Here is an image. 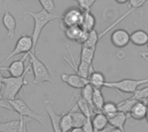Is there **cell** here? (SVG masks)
<instances>
[{
  "label": "cell",
  "instance_id": "7bdbcfd3",
  "mask_svg": "<svg viewBox=\"0 0 148 132\" xmlns=\"http://www.w3.org/2000/svg\"><path fill=\"white\" fill-rule=\"evenodd\" d=\"M147 47H148V43H147Z\"/></svg>",
  "mask_w": 148,
  "mask_h": 132
},
{
  "label": "cell",
  "instance_id": "60d3db41",
  "mask_svg": "<svg viewBox=\"0 0 148 132\" xmlns=\"http://www.w3.org/2000/svg\"><path fill=\"white\" fill-rule=\"evenodd\" d=\"M146 120H147V124H148V111H147V116H146Z\"/></svg>",
  "mask_w": 148,
  "mask_h": 132
},
{
  "label": "cell",
  "instance_id": "836d02e7",
  "mask_svg": "<svg viewBox=\"0 0 148 132\" xmlns=\"http://www.w3.org/2000/svg\"><path fill=\"white\" fill-rule=\"evenodd\" d=\"M82 129H83L84 132H95L92 123H91V118H88V120L85 123V125H83Z\"/></svg>",
  "mask_w": 148,
  "mask_h": 132
},
{
  "label": "cell",
  "instance_id": "7a4b0ae2",
  "mask_svg": "<svg viewBox=\"0 0 148 132\" xmlns=\"http://www.w3.org/2000/svg\"><path fill=\"white\" fill-rule=\"evenodd\" d=\"M28 14L34 20V29H33L31 37H32V41H33V52L36 53V44L38 42L40 35H41L43 28L48 23L59 19L62 16L56 13L48 12L47 10H45L43 9L38 12H28Z\"/></svg>",
  "mask_w": 148,
  "mask_h": 132
},
{
  "label": "cell",
  "instance_id": "f35d334b",
  "mask_svg": "<svg viewBox=\"0 0 148 132\" xmlns=\"http://www.w3.org/2000/svg\"><path fill=\"white\" fill-rule=\"evenodd\" d=\"M116 3H118L119 4H125L129 2V0H115Z\"/></svg>",
  "mask_w": 148,
  "mask_h": 132
},
{
  "label": "cell",
  "instance_id": "cb8c5ba5",
  "mask_svg": "<svg viewBox=\"0 0 148 132\" xmlns=\"http://www.w3.org/2000/svg\"><path fill=\"white\" fill-rule=\"evenodd\" d=\"M79 109L80 112H82L88 118H92V117L95 114L94 109L80 96L76 101V104H75Z\"/></svg>",
  "mask_w": 148,
  "mask_h": 132
},
{
  "label": "cell",
  "instance_id": "4fadbf2b",
  "mask_svg": "<svg viewBox=\"0 0 148 132\" xmlns=\"http://www.w3.org/2000/svg\"><path fill=\"white\" fill-rule=\"evenodd\" d=\"M43 106L45 108L46 112L48 113L50 122H51V125H52V129L54 132H62L61 128H60V121L62 118V114H57L54 108H53V104L51 101L49 100H45L43 102Z\"/></svg>",
  "mask_w": 148,
  "mask_h": 132
},
{
  "label": "cell",
  "instance_id": "b9f144b4",
  "mask_svg": "<svg viewBox=\"0 0 148 132\" xmlns=\"http://www.w3.org/2000/svg\"><path fill=\"white\" fill-rule=\"evenodd\" d=\"M3 118H2V117H0V121H1L2 119H3Z\"/></svg>",
  "mask_w": 148,
  "mask_h": 132
},
{
  "label": "cell",
  "instance_id": "3957f363",
  "mask_svg": "<svg viewBox=\"0 0 148 132\" xmlns=\"http://www.w3.org/2000/svg\"><path fill=\"white\" fill-rule=\"evenodd\" d=\"M0 107L10 110V111H14L16 113H18L20 117L29 118L32 120L36 121L40 125H43L42 119H45V117L38 115L37 113L33 112L22 99L16 98L10 100L0 99Z\"/></svg>",
  "mask_w": 148,
  "mask_h": 132
},
{
  "label": "cell",
  "instance_id": "f1b7e54d",
  "mask_svg": "<svg viewBox=\"0 0 148 132\" xmlns=\"http://www.w3.org/2000/svg\"><path fill=\"white\" fill-rule=\"evenodd\" d=\"M118 108H117V104L108 101V102H105L103 105V107L101 109V112L108 118H110L113 116H114L117 112H118Z\"/></svg>",
  "mask_w": 148,
  "mask_h": 132
},
{
  "label": "cell",
  "instance_id": "7c38bea8",
  "mask_svg": "<svg viewBox=\"0 0 148 132\" xmlns=\"http://www.w3.org/2000/svg\"><path fill=\"white\" fill-rule=\"evenodd\" d=\"M61 80L64 83H66L70 87H73L75 89H82L83 86H85L87 84L89 83L88 79H85L77 73L69 74V73H62L61 74Z\"/></svg>",
  "mask_w": 148,
  "mask_h": 132
},
{
  "label": "cell",
  "instance_id": "1f68e13d",
  "mask_svg": "<svg viewBox=\"0 0 148 132\" xmlns=\"http://www.w3.org/2000/svg\"><path fill=\"white\" fill-rule=\"evenodd\" d=\"M78 3V5L80 9L82 10H91V7L95 4V3L97 0H75Z\"/></svg>",
  "mask_w": 148,
  "mask_h": 132
},
{
  "label": "cell",
  "instance_id": "603a6c76",
  "mask_svg": "<svg viewBox=\"0 0 148 132\" xmlns=\"http://www.w3.org/2000/svg\"><path fill=\"white\" fill-rule=\"evenodd\" d=\"M72 108L69 110V112L63 113L60 121V128L62 132H69L73 126V120H72Z\"/></svg>",
  "mask_w": 148,
  "mask_h": 132
},
{
  "label": "cell",
  "instance_id": "44dd1931",
  "mask_svg": "<svg viewBox=\"0 0 148 132\" xmlns=\"http://www.w3.org/2000/svg\"><path fill=\"white\" fill-rule=\"evenodd\" d=\"M72 120H73V126L74 127H81L82 128L85 123L88 120V118L79 111L76 105L72 107Z\"/></svg>",
  "mask_w": 148,
  "mask_h": 132
},
{
  "label": "cell",
  "instance_id": "484cf974",
  "mask_svg": "<svg viewBox=\"0 0 148 132\" xmlns=\"http://www.w3.org/2000/svg\"><path fill=\"white\" fill-rule=\"evenodd\" d=\"M93 92H94V87L88 83L81 89V97L94 109L95 112V110L93 105Z\"/></svg>",
  "mask_w": 148,
  "mask_h": 132
},
{
  "label": "cell",
  "instance_id": "9c48e42d",
  "mask_svg": "<svg viewBox=\"0 0 148 132\" xmlns=\"http://www.w3.org/2000/svg\"><path fill=\"white\" fill-rule=\"evenodd\" d=\"M64 34L69 40L82 44L86 41L88 32L84 31L80 25H76L64 28Z\"/></svg>",
  "mask_w": 148,
  "mask_h": 132
},
{
  "label": "cell",
  "instance_id": "d590c367",
  "mask_svg": "<svg viewBox=\"0 0 148 132\" xmlns=\"http://www.w3.org/2000/svg\"><path fill=\"white\" fill-rule=\"evenodd\" d=\"M3 79L4 76L2 73V70L0 69V97H1V93H2V89H3Z\"/></svg>",
  "mask_w": 148,
  "mask_h": 132
},
{
  "label": "cell",
  "instance_id": "6da1fadb",
  "mask_svg": "<svg viewBox=\"0 0 148 132\" xmlns=\"http://www.w3.org/2000/svg\"><path fill=\"white\" fill-rule=\"evenodd\" d=\"M31 67L29 65L26 67L25 73L20 77H4L3 79V85L2 89V93L0 99L3 100H10L16 98L19 92L22 88L28 84L26 80V75L30 72Z\"/></svg>",
  "mask_w": 148,
  "mask_h": 132
},
{
  "label": "cell",
  "instance_id": "5b68a950",
  "mask_svg": "<svg viewBox=\"0 0 148 132\" xmlns=\"http://www.w3.org/2000/svg\"><path fill=\"white\" fill-rule=\"evenodd\" d=\"M148 84V76L145 79L134 80V79H124L118 81H106L105 86L110 89L119 91L125 93H134L140 86Z\"/></svg>",
  "mask_w": 148,
  "mask_h": 132
},
{
  "label": "cell",
  "instance_id": "e575fe53",
  "mask_svg": "<svg viewBox=\"0 0 148 132\" xmlns=\"http://www.w3.org/2000/svg\"><path fill=\"white\" fill-rule=\"evenodd\" d=\"M101 132H122L121 130H119V129H116L115 127H114L112 125H110L109 123H108V125L101 131Z\"/></svg>",
  "mask_w": 148,
  "mask_h": 132
},
{
  "label": "cell",
  "instance_id": "d6986e66",
  "mask_svg": "<svg viewBox=\"0 0 148 132\" xmlns=\"http://www.w3.org/2000/svg\"><path fill=\"white\" fill-rule=\"evenodd\" d=\"M128 117L129 115L121 112H118L114 116L108 118V123L112 125L114 127H115L116 129L121 130L122 132H126L125 131V124Z\"/></svg>",
  "mask_w": 148,
  "mask_h": 132
},
{
  "label": "cell",
  "instance_id": "d6a6232c",
  "mask_svg": "<svg viewBox=\"0 0 148 132\" xmlns=\"http://www.w3.org/2000/svg\"><path fill=\"white\" fill-rule=\"evenodd\" d=\"M148 0H129V3L128 6L131 10H133L134 11L135 10H138L141 7H143V5L147 2Z\"/></svg>",
  "mask_w": 148,
  "mask_h": 132
},
{
  "label": "cell",
  "instance_id": "ba28073f",
  "mask_svg": "<svg viewBox=\"0 0 148 132\" xmlns=\"http://www.w3.org/2000/svg\"><path fill=\"white\" fill-rule=\"evenodd\" d=\"M0 132H28L27 120L24 117H21L18 120L0 123Z\"/></svg>",
  "mask_w": 148,
  "mask_h": 132
},
{
  "label": "cell",
  "instance_id": "8d00e7d4",
  "mask_svg": "<svg viewBox=\"0 0 148 132\" xmlns=\"http://www.w3.org/2000/svg\"><path fill=\"white\" fill-rule=\"evenodd\" d=\"M69 132H84L83 131V129L81 128V127H74L72 128V130Z\"/></svg>",
  "mask_w": 148,
  "mask_h": 132
},
{
  "label": "cell",
  "instance_id": "ffe728a7",
  "mask_svg": "<svg viewBox=\"0 0 148 132\" xmlns=\"http://www.w3.org/2000/svg\"><path fill=\"white\" fill-rule=\"evenodd\" d=\"M88 81H89V84L93 87L101 89L102 87L105 86L106 78L101 72L94 70L88 77Z\"/></svg>",
  "mask_w": 148,
  "mask_h": 132
},
{
  "label": "cell",
  "instance_id": "2e32d148",
  "mask_svg": "<svg viewBox=\"0 0 148 132\" xmlns=\"http://www.w3.org/2000/svg\"><path fill=\"white\" fill-rule=\"evenodd\" d=\"M95 24H96V19L95 15L92 14L91 10H83L82 19L80 25L82 29L86 32H90L91 30L95 29Z\"/></svg>",
  "mask_w": 148,
  "mask_h": 132
},
{
  "label": "cell",
  "instance_id": "4dcf8cb0",
  "mask_svg": "<svg viewBox=\"0 0 148 132\" xmlns=\"http://www.w3.org/2000/svg\"><path fill=\"white\" fill-rule=\"evenodd\" d=\"M42 9L47 10L48 12L54 13L56 10V4L54 0H38Z\"/></svg>",
  "mask_w": 148,
  "mask_h": 132
},
{
  "label": "cell",
  "instance_id": "ac0fdd59",
  "mask_svg": "<svg viewBox=\"0 0 148 132\" xmlns=\"http://www.w3.org/2000/svg\"><path fill=\"white\" fill-rule=\"evenodd\" d=\"M91 123L95 132H101L108 125V118L101 112L95 113L92 117Z\"/></svg>",
  "mask_w": 148,
  "mask_h": 132
},
{
  "label": "cell",
  "instance_id": "52a82bcc",
  "mask_svg": "<svg viewBox=\"0 0 148 132\" xmlns=\"http://www.w3.org/2000/svg\"><path fill=\"white\" fill-rule=\"evenodd\" d=\"M82 15H83V10L80 8L69 9L67 11H65V13L61 17L64 28L81 25Z\"/></svg>",
  "mask_w": 148,
  "mask_h": 132
},
{
  "label": "cell",
  "instance_id": "ab89813d",
  "mask_svg": "<svg viewBox=\"0 0 148 132\" xmlns=\"http://www.w3.org/2000/svg\"><path fill=\"white\" fill-rule=\"evenodd\" d=\"M142 101H143V102H145V103H146V105L148 106V99H144V100H142Z\"/></svg>",
  "mask_w": 148,
  "mask_h": 132
},
{
  "label": "cell",
  "instance_id": "f546056e",
  "mask_svg": "<svg viewBox=\"0 0 148 132\" xmlns=\"http://www.w3.org/2000/svg\"><path fill=\"white\" fill-rule=\"evenodd\" d=\"M132 98L136 100H144L148 99V86H146L141 89H137L134 93Z\"/></svg>",
  "mask_w": 148,
  "mask_h": 132
},
{
  "label": "cell",
  "instance_id": "30bf717a",
  "mask_svg": "<svg viewBox=\"0 0 148 132\" xmlns=\"http://www.w3.org/2000/svg\"><path fill=\"white\" fill-rule=\"evenodd\" d=\"M110 39L112 44L114 47L118 48H123L127 47L130 42V34L124 29H114L111 35Z\"/></svg>",
  "mask_w": 148,
  "mask_h": 132
},
{
  "label": "cell",
  "instance_id": "9a60e30c",
  "mask_svg": "<svg viewBox=\"0 0 148 132\" xmlns=\"http://www.w3.org/2000/svg\"><path fill=\"white\" fill-rule=\"evenodd\" d=\"M147 111L148 106L146 105V103L142 100H137V102L133 106L129 116L135 120L140 121L146 118Z\"/></svg>",
  "mask_w": 148,
  "mask_h": 132
},
{
  "label": "cell",
  "instance_id": "277c9868",
  "mask_svg": "<svg viewBox=\"0 0 148 132\" xmlns=\"http://www.w3.org/2000/svg\"><path fill=\"white\" fill-rule=\"evenodd\" d=\"M29 65L31 67L34 74L33 84L36 86H39L44 82L54 84L53 79L49 73L48 67L41 60L37 58L36 53L29 52Z\"/></svg>",
  "mask_w": 148,
  "mask_h": 132
},
{
  "label": "cell",
  "instance_id": "4316f807",
  "mask_svg": "<svg viewBox=\"0 0 148 132\" xmlns=\"http://www.w3.org/2000/svg\"><path fill=\"white\" fill-rule=\"evenodd\" d=\"M137 102L136 99H134V98H129V99H125L124 100L121 101L120 103L117 104V108L119 112H124L127 115H129L133 106L134 105V104Z\"/></svg>",
  "mask_w": 148,
  "mask_h": 132
},
{
  "label": "cell",
  "instance_id": "5bb4252c",
  "mask_svg": "<svg viewBox=\"0 0 148 132\" xmlns=\"http://www.w3.org/2000/svg\"><path fill=\"white\" fill-rule=\"evenodd\" d=\"M3 24L7 30V36L12 39L16 34V20L14 16L7 10L6 5L4 4V13L2 19Z\"/></svg>",
  "mask_w": 148,
  "mask_h": 132
},
{
  "label": "cell",
  "instance_id": "8992f818",
  "mask_svg": "<svg viewBox=\"0 0 148 132\" xmlns=\"http://www.w3.org/2000/svg\"><path fill=\"white\" fill-rule=\"evenodd\" d=\"M29 52H33V41L31 35L23 34L22 35L19 39L17 40L16 46L14 49L11 51V53L5 58L3 64L7 62L10 58H12L15 55H18L21 54H27Z\"/></svg>",
  "mask_w": 148,
  "mask_h": 132
},
{
  "label": "cell",
  "instance_id": "8fae6325",
  "mask_svg": "<svg viewBox=\"0 0 148 132\" xmlns=\"http://www.w3.org/2000/svg\"><path fill=\"white\" fill-rule=\"evenodd\" d=\"M27 57H29V53L25 54L22 59L14 61L10 63V65L7 67H0V69L2 71H6L10 73L12 77H20L22 76L26 70V67H24V61H26Z\"/></svg>",
  "mask_w": 148,
  "mask_h": 132
},
{
  "label": "cell",
  "instance_id": "83f0119b",
  "mask_svg": "<svg viewBox=\"0 0 148 132\" xmlns=\"http://www.w3.org/2000/svg\"><path fill=\"white\" fill-rule=\"evenodd\" d=\"M99 41H100V38H99V35H98L97 31L95 29H93L90 32H88V37H87L86 41L82 44V46L96 49V46H97V43Z\"/></svg>",
  "mask_w": 148,
  "mask_h": 132
},
{
  "label": "cell",
  "instance_id": "d4e9b609",
  "mask_svg": "<svg viewBox=\"0 0 148 132\" xmlns=\"http://www.w3.org/2000/svg\"><path fill=\"white\" fill-rule=\"evenodd\" d=\"M95 48H91L82 46L80 61L92 65L94 58H95Z\"/></svg>",
  "mask_w": 148,
  "mask_h": 132
},
{
  "label": "cell",
  "instance_id": "7402d4cb",
  "mask_svg": "<svg viewBox=\"0 0 148 132\" xmlns=\"http://www.w3.org/2000/svg\"><path fill=\"white\" fill-rule=\"evenodd\" d=\"M105 103L104 97L101 93V89L95 88L94 87V92H93V105L95 110V113L101 112V109L103 107V105Z\"/></svg>",
  "mask_w": 148,
  "mask_h": 132
},
{
  "label": "cell",
  "instance_id": "74e56055",
  "mask_svg": "<svg viewBox=\"0 0 148 132\" xmlns=\"http://www.w3.org/2000/svg\"><path fill=\"white\" fill-rule=\"evenodd\" d=\"M140 55L142 58H144L145 60H148V51L147 52H143V53H140Z\"/></svg>",
  "mask_w": 148,
  "mask_h": 132
},
{
  "label": "cell",
  "instance_id": "e0dca14e",
  "mask_svg": "<svg viewBox=\"0 0 148 132\" xmlns=\"http://www.w3.org/2000/svg\"><path fill=\"white\" fill-rule=\"evenodd\" d=\"M130 42L138 47L147 45L148 33L143 29H138L134 31L130 35Z\"/></svg>",
  "mask_w": 148,
  "mask_h": 132
}]
</instances>
